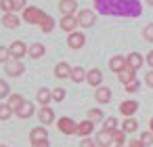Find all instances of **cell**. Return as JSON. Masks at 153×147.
Instances as JSON below:
<instances>
[{
  "instance_id": "obj_1",
  "label": "cell",
  "mask_w": 153,
  "mask_h": 147,
  "mask_svg": "<svg viewBox=\"0 0 153 147\" xmlns=\"http://www.w3.org/2000/svg\"><path fill=\"white\" fill-rule=\"evenodd\" d=\"M94 7L103 15H120V17H138L143 13L138 0H94Z\"/></svg>"
},
{
  "instance_id": "obj_2",
  "label": "cell",
  "mask_w": 153,
  "mask_h": 147,
  "mask_svg": "<svg viewBox=\"0 0 153 147\" xmlns=\"http://www.w3.org/2000/svg\"><path fill=\"white\" fill-rule=\"evenodd\" d=\"M46 15H48V13H44V11L38 9V7H25V9H23V21L30 23V25H40Z\"/></svg>"
},
{
  "instance_id": "obj_3",
  "label": "cell",
  "mask_w": 153,
  "mask_h": 147,
  "mask_svg": "<svg viewBox=\"0 0 153 147\" xmlns=\"http://www.w3.org/2000/svg\"><path fill=\"white\" fill-rule=\"evenodd\" d=\"M76 17H78V25L80 28H92L94 23H97V15H94V11H90V9H82V11H78L76 13Z\"/></svg>"
},
{
  "instance_id": "obj_4",
  "label": "cell",
  "mask_w": 153,
  "mask_h": 147,
  "mask_svg": "<svg viewBox=\"0 0 153 147\" xmlns=\"http://www.w3.org/2000/svg\"><path fill=\"white\" fill-rule=\"evenodd\" d=\"M86 44V36H84V32H71V34H67V46L69 49H74V51H78V49H82Z\"/></svg>"
},
{
  "instance_id": "obj_5",
  "label": "cell",
  "mask_w": 153,
  "mask_h": 147,
  "mask_svg": "<svg viewBox=\"0 0 153 147\" xmlns=\"http://www.w3.org/2000/svg\"><path fill=\"white\" fill-rule=\"evenodd\" d=\"M59 25H61V30L65 32V34H71V32H76L80 25H78V17L76 15H63L61 17V21H59Z\"/></svg>"
},
{
  "instance_id": "obj_6",
  "label": "cell",
  "mask_w": 153,
  "mask_h": 147,
  "mask_svg": "<svg viewBox=\"0 0 153 147\" xmlns=\"http://www.w3.org/2000/svg\"><path fill=\"white\" fill-rule=\"evenodd\" d=\"M4 72H7V76L17 78V76H21V74L25 72V65H23L21 61H17V59H11L9 63H4Z\"/></svg>"
},
{
  "instance_id": "obj_7",
  "label": "cell",
  "mask_w": 153,
  "mask_h": 147,
  "mask_svg": "<svg viewBox=\"0 0 153 147\" xmlns=\"http://www.w3.org/2000/svg\"><path fill=\"white\" fill-rule=\"evenodd\" d=\"M86 84H90L92 88H99V86H103V72H101L99 67H92V69H88V72H86Z\"/></svg>"
},
{
  "instance_id": "obj_8",
  "label": "cell",
  "mask_w": 153,
  "mask_h": 147,
  "mask_svg": "<svg viewBox=\"0 0 153 147\" xmlns=\"http://www.w3.org/2000/svg\"><path fill=\"white\" fill-rule=\"evenodd\" d=\"M57 128H59V132H63V134H76V128H78V124L71 120V118H59L57 120Z\"/></svg>"
},
{
  "instance_id": "obj_9",
  "label": "cell",
  "mask_w": 153,
  "mask_h": 147,
  "mask_svg": "<svg viewBox=\"0 0 153 147\" xmlns=\"http://www.w3.org/2000/svg\"><path fill=\"white\" fill-rule=\"evenodd\" d=\"M9 51H11V57H13V59L21 61V59L27 55V44H25V42H21V40H15V42L9 46Z\"/></svg>"
},
{
  "instance_id": "obj_10",
  "label": "cell",
  "mask_w": 153,
  "mask_h": 147,
  "mask_svg": "<svg viewBox=\"0 0 153 147\" xmlns=\"http://www.w3.org/2000/svg\"><path fill=\"white\" fill-rule=\"evenodd\" d=\"M92 132H94V122H90L88 118H86V120H82V122H78L76 134H78L80 139H86V137H90Z\"/></svg>"
},
{
  "instance_id": "obj_11",
  "label": "cell",
  "mask_w": 153,
  "mask_h": 147,
  "mask_svg": "<svg viewBox=\"0 0 153 147\" xmlns=\"http://www.w3.org/2000/svg\"><path fill=\"white\" fill-rule=\"evenodd\" d=\"M126 65H128L130 69L138 72V69H140V67L145 65V57H143L140 53H136V51H134V53H130V55L126 57Z\"/></svg>"
},
{
  "instance_id": "obj_12",
  "label": "cell",
  "mask_w": 153,
  "mask_h": 147,
  "mask_svg": "<svg viewBox=\"0 0 153 147\" xmlns=\"http://www.w3.org/2000/svg\"><path fill=\"white\" fill-rule=\"evenodd\" d=\"M136 111H138V103L134 99H126V101L120 103V113H124L126 118H132Z\"/></svg>"
},
{
  "instance_id": "obj_13",
  "label": "cell",
  "mask_w": 153,
  "mask_h": 147,
  "mask_svg": "<svg viewBox=\"0 0 153 147\" xmlns=\"http://www.w3.org/2000/svg\"><path fill=\"white\" fill-rule=\"evenodd\" d=\"M94 141H97L99 147H111V145H113V132L101 128V130L94 134Z\"/></svg>"
},
{
  "instance_id": "obj_14",
  "label": "cell",
  "mask_w": 153,
  "mask_h": 147,
  "mask_svg": "<svg viewBox=\"0 0 153 147\" xmlns=\"http://www.w3.org/2000/svg\"><path fill=\"white\" fill-rule=\"evenodd\" d=\"M38 120H40V124H42V126L53 124V122H55V111H53V107H51V105L40 107V111H38Z\"/></svg>"
},
{
  "instance_id": "obj_15",
  "label": "cell",
  "mask_w": 153,
  "mask_h": 147,
  "mask_svg": "<svg viewBox=\"0 0 153 147\" xmlns=\"http://www.w3.org/2000/svg\"><path fill=\"white\" fill-rule=\"evenodd\" d=\"M94 101H97L99 105H107V103L111 101V88H107V86H99V88L94 90Z\"/></svg>"
},
{
  "instance_id": "obj_16",
  "label": "cell",
  "mask_w": 153,
  "mask_h": 147,
  "mask_svg": "<svg viewBox=\"0 0 153 147\" xmlns=\"http://www.w3.org/2000/svg\"><path fill=\"white\" fill-rule=\"evenodd\" d=\"M71 76V67H69V63H65V61H59L57 65H55V78H59V80H65V78H69Z\"/></svg>"
},
{
  "instance_id": "obj_17",
  "label": "cell",
  "mask_w": 153,
  "mask_h": 147,
  "mask_svg": "<svg viewBox=\"0 0 153 147\" xmlns=\"http://www.w3.org/2000/svg\"><path fill=\"white\" fill-rule=\"evenodd\" d=\"M59 11L63 15H76L78 13V2H76V0H61V2H59Z\"/></svg>"
},
{
  "instance_id": "obj_18",
  "label": "cell",
  "mask_w": 153,
  "mask_h": 147,
  "mask_svg": "<svg viewBox=\"0 0 153 147\" xmlns=\"http://www.w3.org/2000/svg\"><path fill=\"white\" fill-rule=\"evenodd\" d=\"M19 23H21V19H19L15 13H4V15H2V25H4V28H9V30H17Z\"/></svg>"
},
{
  "instance_id": "obj_19",
  "label": "cell",
  "mask_w": 153,
  "mask_h": 147,
  "mask_svg": "<svg viewBox=\"0 0 153 147\" xmlns=\"http://www.w3.org/2000/svg\"><path fill=\"white\" fill-rule=\"evenodd\" d=\"M124 67H126V57H122V55H113V57L109 59V69H111L113 74L122 72Z\"/></svg>"
},
{
  "instance_id": "obj_20",
  "label": "cell",
  "mask_w": 153,
  "mask_h": 147,
  "mask_svg": "<svg viewBox=\"0 0 153 147\" xmlns=\"http://www.w3.org/2000/svg\"><path fill=\"white\" fill-rule=\"evenodd\" d=\"M36 101H38L42 107L51 105V101H53V90H51V88H40V90L36 93Z\"/></svg>"
},
{
  "instance_id": "obj_21",
  "label": "cell",
  "mask_w": 153,
  "mask_h": 147,
  "mask_svg": "<svg viewBox=\"0 0 153 147\" xmlns=\"http://www.w3.org/2000/svg\"><path fill=\"white\" fill-rule=\"evenodd\" d=\"M30 141H32V143H34V141H48V130H46V126H36V128H32Z\"/></svg>"
},
{
  "instance_id": "obj_22",
  "label": "cell",
  "mask_w": 153,
  "mask_h": 147,
  "mask_svg": "<svg viewBox=\"0 0 153 147\" xmlns=\"http://www.w3.org/2000/svg\"><path fill=\"white\" fill-rule=\"evenodd\" d=\"M44 53H46V46L42 42H34L32 46H27V55L32 59H40V57H44Z\"/></svg>"
},
{
  "instance_id": "obj_23",
  "label": "cell",
  "mask_w": 153,
  "mask_h": 147,
  "mask_svg": "<svg viewBox=\"0 0 153 147\" xmlns=\"http://www.w3.org/2000/svg\"><path fill=\"white\" fill-rule=\"evenodd\" d=\"M117 80H120V82H122V84L126 86L128 82H132V80H136V72H134V69H130V67L126 65V67H124L122 72H117Z\"/></svg>"
},
{
  "instance_id": "obj_24",
  "label": "cell",
  "mask_w": 153,
  "mask_h": 147,
  "mask_svg": "<svg viewBox=\"0 0 153 147\" xmlns=\"http://www.w3.org/2000/svg\"><path fill=\"white\" fill-rule=\"evenodd\" d=\"M15 113H17L21 120H27V118H32V116H34V103H32V101H23V105H21V107H19Z\"/></svg>"
},
{
  "instance_id": "obj_25",
  "label": "cell",
  "mask_w": 153,
  "mask_h": 147,
  "mask_svg": "<svg viewBox=\"0 0 153 147\" xmlns=\"http://www.w3.org/2000/svg\"><path fill=\"white\" fill-rule=\"evenodd\" d=\"M122 130L126 132V134H130V132H136L138 130V120L132 116V118H126L124 122H122Z\"/></svg>"
},
{
  "instance_id": "obj_26",
  "label": "cell",
  "mask_w": 153,
  "mask_h": 147,
  "mask_svg": "<svg viewBox=\"0 0 153 147\" xmlns=\"http://www.w3.org/2000/svg\"><path fill=\"white\" fill-rule=\"evenodd\" d=\"M69 80L71 82H76V84H80V82H84L86 80V72H84V67H71V76H69Z\"/></svg>"
},
{
  "instance_id": "obj_27",
  "label": "cell",
  "mask_w": 153,
  "mask_h": 147,
  "mask_svg": "<svg viewBox=\"0 0 153 147\" xmlns=\"http://www.w3.org/2000/svg\"><path fill=\"white\" fill-rule=\"evenodd\" d=\"M90 122H105V113H103V109L101 107H92V109H88V116H86Z\"/></svg>"
},
{
  "instance_id": "obj_28",
  "label": "cell",
  "mask_w": 153,
  "mask_h": 147,
  "mask_svg": "<svg viewBox=\"0 0 153 147\" xmlns=\"http://www.w3.org/2000/svg\"><path fill=\"white\" fill-rule=\"evenodd\" d=\"M23 101H25V99H23L21 95H17V93H15V95H11V97H9L7 105H9V107H11L13 111H17V109H19L21 105H23Z\"/></svg>"
},
{
  "instance_id": "obj_29",
  "label": "cell",
  "mask_w": 153,
  "mask_h": 147,
  "mask_svg": "<svg viewBox=\"0 0 153 147\" xmlns=\"http://www.w3.org/2000/svg\"><path fill=\"white\" fill-rule=\"evenodd\" d=\"M40 30H42L44 34H51V32L55 30V19H53L51 15H46V17H44V21L40 23Z\"/></svg>"
},
{
  "instance_id": "obj_30",
  "label": "cell",
  "mask_w": 153,
  "mask_h": 147,
  "mask_svg": "<svg viewBox=\"0 0 153 147\" xmlns=\"http://www.w3.org/2000/svg\"><path fill=\"white\" fill-rule=\"evenodd\" d=\"M103 130L115 132V130H117V118H105V122H103Z\"/></svg>"
},
{
  "instance_id": "obj_31",
  "label": "cell",
  "mask_w": 153,
  "mask_h": 147,
  "mask_svg": "<svg viewBox=\"0 0 153 147\" xmlns=\"http://www.w3.org/2000/svg\"><path fill=\"white\" fill-rule=\"evenodd\" d=\"M11 116H13V109H11L7 103H0V120L4 122V120H9Z\"/></svg>"
},
{
  "instance_id": "obj_32",
  "label": "cell",
  "mask_w": 153,
  "mask_h": 147,
  "mask_svg": "<svg viewBox=\"0 0 153 147\" xmlns=\"http://www.w3.org/2000/svg\"><path fill=\"white\" fill-rule=\"evenodd\" d=\"M113 143H115V145H124V143H126V132H124L122 128H117V130L113 132Z\"/></svg>"
},
{
  "instance_id": "obj_33",
  "label": "cell",
  "mask_w": 153,
  "mask_h": 147,
  "mask_svg": "<svg viewBox=\"0 0 153 147\" xmlns=\"http://www.w3.org/2000/svg\"><path fill=\"white\" fill-rule=\"evenodd\" d=\"M13 57H11V51L9 46H0V63H9Z\"/></svg>"
},
{
  "instance_id": "obj_34",
  "label": "cell",
  "mask_w": 153,
  "mask_h": 147,
  "mask_svg": "<svg viewBox=\"0 0 153 147\" xmlns=\"http://www.w3.org/2000/svg\"><path fill=\"white\" fill-rule=\"evenodd\" d=\"M65 99V88H61V86H57V88H53V101H57V103H61Z\"/></svg>"
},
{
  "instance_id": "obj_35",
  "label": "cell",
  "mask_w": 153,
  "mask_h": 147,
  "mask_svg": "<svg viewBox=\"0 0 153 147\" xmlns=\"http://www.w3.org/2000/svg\"><path fill=\"white\" fill-rule=\"evenodd\" d=\"M143 38L147 42H153V23H147L145 30H143Z\"/></svg>"
},
{
  "instance_id": "obj_36",
  "label": "cell",
  "mask_w": 153,
  "mask_h": 147,
  "mask_svg": "<svg viewBox=\"0 0 153 147\" xmlns=\"http://www.w3.org/2000/svg\"><path fill=\"white\" fill-rule=\"evenodd\" d=\"M140 141H143L145 147H147V145H153V132H151V130H145V132L140 134Z\"/></svg>"
},
{
  "instance_id": "obj_37",
  "label": "cell",
  "mask_w": 153,
  "mask_h": 147,
  "mask_svg": "<svg viewBox=\"0 0 153 147\" xmlns=\"http://www.w3.org/2000/svg\"><path fill=\"white\" fill-rule=\"evenodd\" d=\"M0 9H2L4 13H15V9H13V0H0Z\"/></svg>"
},
{
  "instance_id": "obj_38",
  "label": "cell",
  "mask_w": 153,
  "mask_h": 147,
  "mask_svg": "<svg viewBox=\"0 0 153 147\" xmlns=\"http://www.w3.org/2000/svg\"><path fill=\"white\" fill-rule=\"evenodd\" d=\"M124 88H126V93H130V95H132V93H136V90L140 88V82H138V80H132V82H128Z\"/></svg>"
},
{
  "instance_id": "obj_39",
  "label": "cell",
  "mask_w": 153,
  "mask_h": 147,
  "mask_svg": "<svg viewBox=\"0 0 153 147\" xmlns=\"http://www.w3.org/2000/svg\"><path fill=\"white\" fill-rule=\"evenodd\" d=\"M80 147H99V145H97V141H94V139L86 137V139H82V141H80Z\"/></svg>"
},
{
  "instance_id": "obj_40",
  "label": "cell",
  "mask_w": 153,
  "mask_h": 147,
  "mask_svg": "<svg viewBox=\"0 0 153 147\" xmlns=\"http://www.w3.org/2000/svg\"><path fill=\"white\" fill-rule=\"evenodd\" d=\"M2 97H9V84L7 80H0V99Z\"/></svg>"
},
{
  "instance_id": "obj_41",
  "label": "cell",
  "mask_w": 153,
  "mask_h": 147,
  "mask_svg": "<svg viewBox=\"0 0 153 147\" xmlns=\"http://www.w3.org/2000/svg\"><path fill=\"white\" fill-rule=\"evenodd\" d=\"M145 84H147L149 88H153V69H149V72L145 74Z\"/></svg>"
},
{
  "instance_id": "obj_42",
  "label": "cell",
  "mask_w": 153,
  "mask_h": 147,
  "mask_svg": "<svg viewBox=\"0 0 153 147\" xmlns=\"http://www.w3.org/2000/svg\"><path fill=\"white\" fill-rule=\"evenodd\" d=\"M27 4H25V0H13V9L15 11H23Z\"/></svg>"
},
{
  "instance_id": "obj_43",
  "label": "cell",
  "mask_w": 153,
  "mask_h": 147,
  "mask_svg": "<svg viewBox=\"0 0 153 147\" xmlns=\"http://www.w3.org/2000/svg\"><path fill=\"white\" fill-rule=\"evenodd\" d=\"M32 147H51V141H34Z\"/></svg>"
},
{
  "instance_id": "obj_44",
  "label": "cell",
  "mask_w": 153,
  "mask_h": 147,
  "mask_svg": "<svg viewBox=\"0 0 153 147\" xmlns=\"http://www.w3.org/2000/svg\"><path fill=\"white\" fill-rule=\"evenodd\" d=\"M128 147H145V145H143V141H140V139H132V141L128 143Z\"/></svg>"
},
{
  "instance_id": "obj_45",
  "label": "cell",
  "mask_w": 153,
  "mask_h": 147,
  "mask_svg": "<svg viewBox=\"0 0 153 147\" xmlns=\"http://www.w3.org/2000/svg\"><path fill=\"white\" fill-rule=\"evenodd\" d=\"M145 63H147V65H149V67L153 69V51H151V53H149V55L145 57Z\"/></svg>"
},
{
  "instance_id": "obj_46",
  "label": "cell",
  "mask_w": 153,
  "mask_h": 147,
  "mask_svg": "<svg viewBox=\"0 0 153 147\" xmlns=\"http://www.w3.org/2000/svg\"><path fill=\"white\" fill-rule=\"evenodd\" d=\"M149 130L153 132V118H151V122H149Z\"/></svg>"
},
{
  "instance_id": "obj_47",
  "label": "cell",
  "mask_w": 153,
  "mask_h": 147,
  "mask_svg": "<svg viewBox=\"0 0 153 147\" xmlns=\"http://www.w3.org/2000/svg\"><path fill=\"white\" fill-rule=\"evenodd\" d=\"M145 2H147L149 7H153V0H145Z\"/></svg>"
},
{
  "instance_id": "obj_48",
  "label": "cell",
  "mask_w": 153,
  "mask_h": 147,
  "mask_svg": "<svg viewBox=\"0 0 153 147\" xmlns=\"http://www.w3.org/2000/svg\"><path fill=\"white\" fill-rule=\"evenodd\" d=\"M115 147H124V145H115Z\"/></svg>"
},
{
  "instance_id": "obj_49",
  "label": "cell",
  "mask_w": 153,
  "mask_h": 147,
  "mask_svg": "<svg viewBox=\"0 0 153 147\" xmlns=\"http://www.w3.org/2000/svg\"><path fill=\"white\" fill-rule=\"evenodd\" d=\"M0 147H7V145H0Z\"/></svg>"
}]
</instances>
